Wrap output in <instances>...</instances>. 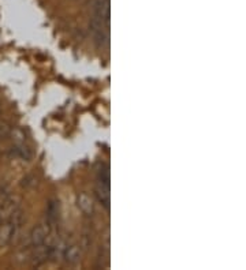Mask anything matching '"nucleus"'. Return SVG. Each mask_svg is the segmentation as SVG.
<instances>
[{
	"mask_svg": "<svg viewBox=\"0 0 246 270\" xmlns=\"http://www.w3.org/2000/svg\"><path fill=\"white\" fill-rule=\"evenodd\" d=\"M109 27V0H92L90 30L97 47L102 48L108 44Z\"/></svg>",
	"mask_w": 246,
	"mask_h": 270,
	"instance_id": "1",
	"label": "nucleus"
},
{
	"mask_svg": "<svg viewBox=\"0 0 246 270\" xmlns=\"http://www.w3.org/2000/svg\"><path fill=\"white\" fill-rule=\"evenodd\" d=\"M22 221V213L20 210H14L10 217L0 223V247H6L13 242L17 231L20 228Z\"/></svg>",
	"mask_w": 246,
	"mask_h": 270,
	"instance_id": "2",
	"label": "nucleus"
},
{
	"mask_svg": "<svg viewBox=\"0 0 246 270\" xmlns=\"http://www.w3.org/2000/svg\"><path fill=\"white\" fill-rule=\"evenodd\" d=\"M96 194L99 201L105 209H109V167L102 164L97 171V184H96Z\"/></svg>",
	"mask_w": 246,
	"mask_h": 270,
	"instance_id": "3",
	"label": "nucleus"
},
{
	"mask_svg": "<svg viewBox=\"0 0 246 270\" xmlns=\"http://www.w3.org/2000/svg\"><path fill=\"white\" fill-rule=\"evenodd\" d=\"M48 236V227H45L44 224L37 225L36 228H33L32 233H30V243L32 246H40L45 242V239Z\"/></svg>",
	"mask_w": 246,
	"mask_h": 270,
	"instance_id": "4",
	"label": "nucleus"
},
{
	"mask_svg": "<svg viewBox=\"0 0 246 270\" xmlns=\"http://www.w3.org/2000/svg\"><path fill=\"white\" fill-rule=\"evenodd\" d=\"M78 208L81 209V212L86 216H92L93 212H95V203H93V199L90 198V195L88 194H81L78 196Z\"/></svg>",
	"mask_w": 246,
	"mask_h": 270,
	"instance_id": "5",
	"label": "nucleus"
},
{
	"mask_svg": "<svg viewBox=\"0 0 246 270\" xmlns=\"http://www.w3.org/2000/svg\"><path fill=\"white\" fill-rule=\"evenodd\" d=\"M51 250L52 247H45V246H36V251L30 255V261L33 265H40L42 264L51 254Z\"/></svg>",
	"mask_w": 246,
	"mask_h": 270,
	"instance_id": "6",
	"label": "nucleus"
},
{
	"mask_svg": "<svg viewBox=\"0 0 246 270\" xmlns=\"http://www.w3.org/2000/svg\"><path fill=\"white\" fill-rule=\"evenodd\" d=\"M80 257H81V250H80V247L78 246H70L66 252H64V259H66V262H68L70 265H74L77 264L78 261H80Z\"/></svg>",
	"mask_w": 246,
	"mask_h": 270,
	"instance_id": "7",
	"label": "nucleus"
},
{
	"mask_svg": "<svg viewBox=\"0 0 246 270\" xmlns=\"http://www.w3.org/2000/svg\"><path fill=\"white\" fill-rule=\"evenodd\" d=\"M48 220L49 221H55L58 218V213H59V202L58 201H51L49 205H48Z\"/></svg>",
	"mask_w": 246,
	"mask_h": 270,
	"instance_id": "8",
	"label": "nucleus"
}]
</instances>
